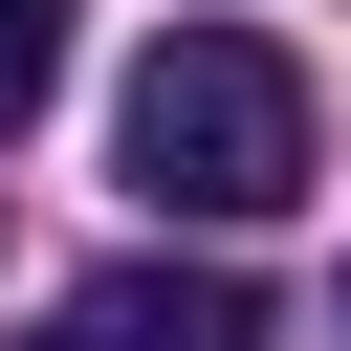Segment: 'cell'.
<instances>
[{
	"label": "cell",
	"mask_w": 351,
	"mask_h": 351,
	"mask_svg": "<svg viewBox=\"0 0 351 351\" xmlns=\"http://www.w3.org/2000/svg\"><path fill=\"white\" fill-rule=\"evenodd\" d=\"M329 351H351V285H329Z\"/></svg>",
	"instance_id": "obj_4"
},
{
	"label": "cell",
	"mask_w": 351,
	"mask_h": 351,
	"mask_svg": "<svg viewBox=\"0 0 351 351\" xmlns=\"http://www.w3.org/2000/svg\"><path fill=\"white\" fill-rule=\"evenodd\" d=\"M66 351H263V307H241V263H88Z\"/></svg>",
	"instance_id": "obj_2"
},
{
	"label": "cell",
	"mask_w": 351,
	"mask_h": 351,
	"mask_svg": "<svg viewBox=\"0 0 351 351\" xmlns=\"http://www.w3.org/2000/svg\"><path fill=\"white\" fill-rule=\"evenodd\" d=\"M44 88H66V0H0V132H22Z\"/></svg>",
	"instance_id": "obj_3"
},
{
	"label": "cell",
	"mask_w": 351,
	"mask_h": 351,
	"mask_svg": "<svg viewBox=\"0 0 351 351\" xmlns=\"http://www.w3.org/2000/svg\"><path fill=\"white\" fill-rule=\"evenodd\" d=\"M110 176L154 197V219H285L307 197V66L263 44V22H176L154 66H132V110H110Z\"/></svg>",
	"instance_id": "obj_1"
}]
</instances>
